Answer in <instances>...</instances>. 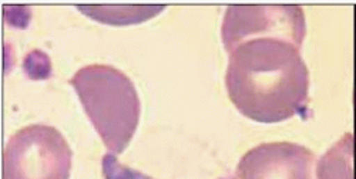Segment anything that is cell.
I'll list each match as a JSON object with an SVG mask.
<instances>
[{"label":"cell","instance_id":"1","mask_svg":"<svg viewBox=\"0 0 356 179\" xmlns=\"http://www.w3.org/2000/svg\"><path fill=\"white\" fill-rule=\"evenodd\" d=\"M300 50L282 39L259 37L229 51L225 87L235 108L264 124L302 114L309 97V71Z\"/></svg>","mask_w":356,"mask_h":179},{"label":"cell","instance_id":"2","mask_svg":"<svg viewBox=\"0 0 356 179\" xmlns=\"http://www.w3.org/2000/svg\"><path fill=\"white\" fill-rule=\"evenodd\" d=\"M80 103L113 155L124 153L140 121V97L133 81L108 65L81 67L70 78Z\"/></svg>","mask_w":356,"mask_h":179},{"label":"cell","instance_id":"3","mask_svg":"<svg viewBox=\"0 0 356 179\" xmlns=\"http://www.w3.org/2000/svg\"><path fill=\"white\" fill-rule=\"evenodd\" d=\"M72 158V148L57 128L27 126L6 144L3 179H70Z\"/></svg>","mask_w":356,"mask_h":179},{"label":"cell","instance_id":"4","mask_svg":"<svg viewBox=\"0 0 356 179\" xmlns=\"http://www.w3.org/2000/svg\"><path fill=\"white\" fill-rule=\"evenodd\" d=\"M305 35V15L298 5L228 6L221 27L228 53L247 40L259 37L282 39L301 49Z\"/></svg>","mask_w":356,"mask_h":179},{"label":"cell","instance_id":"5","mask_svg":"<svg viewBox=\"0 0 356 179\" xmlns=\"http://www.w3.org/2000/svg\"><path fill=\"white\" fill-rule=\"evenodd\" d=\"M315 155L295 142H265L250 151L236 167L238 179H314Z\"/></svg>","mask_w":356,"mask_h":179},{"label":"cell","instance_id":"6","mask_svg":"<svg viewBox=\"0 0 356 179\" xmlns=\"http://www.w3.org/2000/svg\"><path fill=\"white\" fill-rule=\"evenodd\" d=\"M353 137L343 135L328 153H326L316 168L318 179H353Z\"/></svg>","mask_w":356,"mask_h":179},{"label":"cell","instance_id":"7","mask_svg":"<svg viewBox=\"0 0 356 179\" xmlns=\"http://www.w3.org/2000/svg\"><path fill=\"white\" fill-rule=\"evenodd\" d=\"M102 169L104 179H154L137 169L123 165L113 154H106L102 160ZM221 179H235V178H221Z\"/></svg>","mask_w":356,"mask_h":179}]
</instances>
